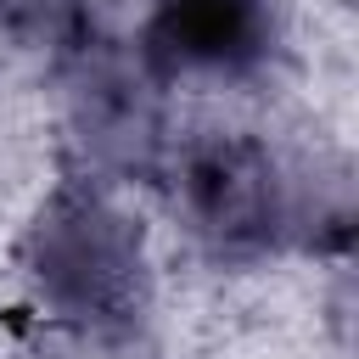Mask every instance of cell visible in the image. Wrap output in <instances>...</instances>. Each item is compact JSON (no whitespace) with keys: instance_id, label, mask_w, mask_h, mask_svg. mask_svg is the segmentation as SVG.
<instances>
[{"instance_id":"6da1fadb","label":"cell","mask_w":359,"mask_h":359,"mask_svg":"<svg viewBox=\"0 0 359 359\" xmlns=\"http://www.w3.org/2000/svg\"><path fill=\"white\" fill-rule=\"evenodd\" d=\"M180 202L196 241L219 264H252L280 247L292 224V191L269 157V146L247 135L202 140L180 168Z\"/></svg>"},{"instance_id":"7a4b0ae2","label":"cell","mask_w":359,"mask_h":359,"mask_svg":"<svg viewBox=\"0 0 359 359\" xmlns=\"http://www.w3.org/2000/svg\"><path fill=\"white\" fill-rule=\"evenodd\" d=\"M73 62H79L73 129H79L90 163L146 174L151 157H157V135H163V112H157V84L163 79L146 67V56L129 62L107 45H84Z\"/></svg>"},{"instance_id":"3957f363","label":"cell","mask_w":359,"mask_h":359,"mask_svg":"<svg viewBox=\"0 0 359 359\" xmlns=\"http://www.w3.org/2000/svg\"><path fill=\"white\" fill-rule=\"evenodd\" d=\"M275 50V0H157L146 22V67L241 79Z\"/></svg>"}]
</instances>
